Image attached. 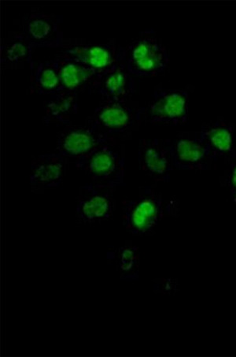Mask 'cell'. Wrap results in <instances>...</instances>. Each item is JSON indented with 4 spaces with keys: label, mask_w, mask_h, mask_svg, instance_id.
<instances>
[{
    "label": "cell",
    "mask_w": 236,
    "mask_h": 357,
    "mask_svg": "<svg viewBox=\"0 0 236 357\" xmlns=\"http://www.w3.org/2000/svg\"><path fill=\"white\" fill-rule=\"evenodd\" d=\"M113 143L100 145L92 152L78 157L76 167L95 183L115 187L125 180V156L122 149Z\"/></svg>",
    "instance_id": "3957f363"
},
{
    "label": "cell",
    "mask_w": 236,
    "mask_h": 357,
    "mask_svg": "<svg viewBox=\"0 0 236 357\" xmlns=\"http://www.w3.org/2000/svg\"><path fill=\"white\" fill-rule=\"evenodd\" d=\"M142 120V108L128 100L104 101L86 123L104 134L120 137L136 129Z\"/></svg>",
    "instance_id": "277c9868"
},
{
    "label": "cell",
    "mask_w": 236,
    "mask_h": 357,
    "mask_svg": "<svg viewBox=\"0 0 236 357\" xmlns=\"http://www.w3.org/2000/svg\"><path fill=\"white\" fill-rule=\"evenodd\" d=\"M54 61L56 65L60 80L57 93L78 95L81 91L89 89L100 73L62 54L54 59Z\"/></svg>",
    "instance_id": "4fadbf2b"
},
{
    "label": "cell",
    "mask_w": 236,
    "mask_h": 357,
    "mask_svg": "<svg viewBox=\"0 0 236 357\" xmlns=\"http://www.w3.org/2000/svg\"><path fill=\"white\" fill-rule=\"evenodd\" d=\"M197 135L214 161L221 158L228 160L236 153L233 127L225 121L204 125Z\"/></svg>",
    "instance_id": "5bb4252c"
},
{
    "label": "cell",
    "mask_w": 236,
    "mask_h": 357,
    "mask_svg": "<svg viewBox=\"0 0 236 357\" xmlns=\"http://www.w3.org/2000/svg\"><path fill=\"white\" fill-rule=\"evenodd\" d=\"M77 112V94H54L45 104L44 122L47 125L69 126Z\"/></svg>",
    "instance_id": "2e32d148"
},
{
    "label": "cell",
    "mask_w": 236,
    "mask_h": 357,
    "mask_svg": "<svg viewBox=\"0 0 236 357\" xmlns=\"http://www.w3.org/2000/svg\"><path fill=\"white\" fill-rule=\"evenodd\" d=\"M166 211L159 192L154 187H140L136 199L123 202V223L127 231L142 237L154 231Z\"/></svg>",
    "instance_id": "6da1fadb"
},
{
    "label": "cell",
    "mask_w": 236,
    "mask_h": 357,
    "mask_svg": "<svg viewBox=\"0 0 236 357\" xmlns=\"http://www.w3.org/2000/svg\"><path fill=\"white\" fill-rule=\"evenodd\" d=\"M33 48L22 33L16 34L3 46L4 62L13 65L29 63L32 59Z\"/></svg>",
    "instance_id": "d6986e66"
},
{
    "label": "cell",
    "mask_w": 236,
    "mask_h": 357,
    "mask_svg": "<svg viewBox=\"0 0 236 357\" xmlns=\"http://www.w3.org/2000/svg\"><path fill=\"white\" fill-rule=\"evenodd\" d=\"M119 137L104 134L86 123L84 126H66L59 132L57 152L66 158H78L86 155L100 145L117 142Z\"/></svg>",
    "instance_id": "ba28073f"
},
{
    "label": "cell",
    "mask_w": 236,
    "mask_h": 357,
    "mask_svg": "<svg viewBox=\"0 0 236 357\" xmlns=\"http://www.w3.org/2000/svg\"><path fill=\"white\" fill-rule=\"evenodd\" d=\"M111 257L116 263L120 280H138L141 259L137 247L130 244L125 245L119 247Z\"/></svg>",
    "instance_id": "ac0fdd59"
},
{
    "label": "cell",
    "mask_w": 236,
    "mask_h": 357,
    "mask_svg": "<svg viewBox=\"0 0 236 357\" xmlns=\"http://www.w3.org/2000/svg\"><path fill=\"white\" fill-rule=\"evenodd\" d=\"M226 178L232 199L236 204V153L228 160Z\"/></svg>",
    "instance_id": "ffe728a7"
},
{
    "label": "cell",
    "mask_w": 236,
    "mask_h": 357,
    "mask_svg": "<svg viewBox=\"0 0 236 357\" xmlns=\"http://www.w3.org/2000/svg\"><path fill=\"white\" fill-rule=\"evenodd\" d=\"M189 112V96L186 91L160 88L142 109V116L151 124L179 126L187 122Z\"/></svg>",
    "instance_id": "5b68a950"
},
{
    "label": "cell",
    "mask_w": 236,
    "mask_h": 357,
    "mask_svg": "<svg viewBox=\"0 0 236 357\" xmlns=\"http://www.w3.org/2000/svg\"><path fill=\"white\" fill-rule=\"evenodd\" d=\"M61 23L56 15L33 12L24 20L22 34L33 47L59 46L63 39Z\"/></svg>",
    "instance_id": "8fae6325"
},
{
    "label": "cell",
    "mask_w": 236,
    "mask_h": 357,
    "mask_svg": "<svg viewBox=\"0 0 236 357\" xmlns=\"http://www.w3.org/2000/svg\"><path fill=\"white\" fill-rule=\"evenodd\" d=\"M125 50L127 68L134 77L159 75L171 63L166 46L153 30L143 32Z\"/></svg>",
    "instance_id": "7a4b0ae2"
},
{
    "label": "cell",
    "mask_w": 236,
    "mask_h": 357,
    "mask_svg": "<svg viewBox=\"0 0 236 357\" xmlns=\"http://www.w3.org/2000/svg\"><path fill=\"white\" fill-rule=\"evenodd\" d=\"M68 159L58 153L35 157L29 175V184L33 192H44L47 189L61 185Z\"/></svg>",
    "instance_id": "7c38bea8"
},
{
    "label": "cell",
    "mask_w": 236,
    "mask_h": 357,
    "mask_svg": "<svg viewBox=\"0 0 236 357\" xmlns=\"http://www.w3.org/2000/svg\"><path fill=\"white\" fill-rule=\"evenodd\" d=\"M60 80L54 59L40 63L33 70L32 88L40 95L53 96L58 93Z\"/></svg>",
    "instance_id": "e0dca14e"
},
{
    "label": "cell",
    "mask_w": 236,
    "mask_h": 357,
    "mask_svg": "<svg viewBox=\"0 0 236 357\" xmlns=\"http://www.w3.org/2000/svg\"><path fill=\"white\" fill-rule=\"evenodd\" d=\"M141 171L155 181H168L173 170L168 140L141 139L138 149Z\"/></svg>",
    "instance_id": "9c48e42d"
},
{
    "label": "cell",
    "mask_w": 236,
    "mask_h": 357,
    "mask_svg": "<svg viewBox=\"0 0 236 357\" xmlns=\"http://www.w3.org/2000/svg\"><path fill=\"white\" fill-rule=\"evenodd\" d=\"M116 187L100 183H87L79 189L76 219L82 225H92L110 220L115 209Z\"/></svg>",
    "instance_id": "8992f818"
},
{
    "label": "cell",
    "mask_w": 236,
    "mask_h": 357,
    "mask_svg": "<svg viewBox=\"0 0 236 357\" xmlns=\"http://www.w3.org/2000/svg\"><path fill=\"white\" fill-rule=\"evenodd\" d=\"M88 91L101 96L104 101H126L136 92L135 77L127 68L124 47H118L115 62L100 73Z\"/></svg>",
    "instance_id": "52a82bcc"
},
{
    "label": "cell",
    "mask_w": 236,
    "mask_h": 357,
    "mask_svg": "<svg viewBox=\"0 0 236 357\" xmlns=\"http://www.w3.org/2000/svg\"><path fill=\"white\" fill-rule=\"evenodd\" d=\"M173 167L179 170L207 171L214 162L198 135H181L168 140Z\"/></svg>",
    "instance_id": "30bf717a"
},
{
    "label": "cell",
    "mask_w": 236,
    "mask_h": 357,
    "mask_svg": "<svg viewBox=\"0 0 236 357\" xmlns=\"http://www.w3.org/2000/svg\"><path fill=\"white\" fill-rule=\"evenodd\" d=\"M118 48L113 43L70 46L62 56L100 72L110 68L117 59Z\"/></svg>",
    "instance_id": "9a60e30c"
}]
</instances>
